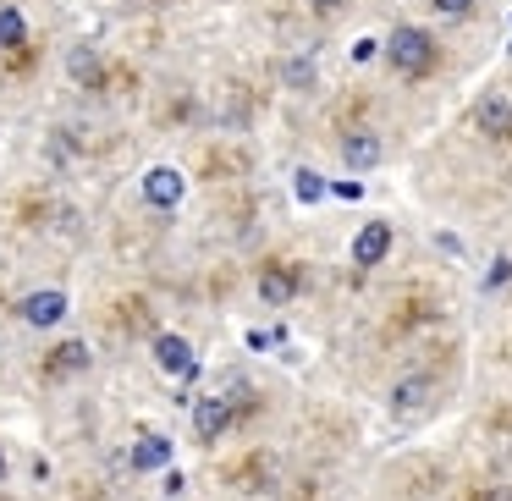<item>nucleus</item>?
Instances as JSON below:
<instances>
[{
  "label": "nucleus",
  "instance_id": "nucleus-18",
  "mask_svg": "<svg viewBox=\"0 0 512 501\" xmlns=\"http://www.w3.org/2000/svg\"><path fill=\"white\" fill-rule=\"evenodd\" d=\"M336 199H347V204H353V199H364V182H336Z\"/></svg>",
  "mask_w": 512,
  "mask_h": 501
},
{
  "label": "nucleus",
  "instance_id": "nucleus-22",
  "mask_svg": "<svg viewBox=\"0 0 512 501\" xmlns=\"http://www.w3.org/2000/svg\"><path fill=\"white\" fill-rule=\"evenodd\" d=\"M0 479H6V452H0Z\"/></svg>",
  "mask_w": 512,
  "mask_h": 501
},
{
  "label": "nucleus",
  "instance_id": "nucleus-20",
  "mask_svg": "<svg viewBox=\"0 0 512 501\" xmlns=\"http://www.w3.org/2000/svg\"><path fill=\"white\" fill-rule=\"evenodd\" d=\"M375 50H380L375 39H358V45H353V61H369V56H375Z\"/></svg>",
  "mask_w": 512,
  "mask_h": 501
},
{
  "label": "nucleus",
  "instance_id": "nucleus-11",
  "mask_svg": "<svg viewBox=\"0 0 512 501\" xmlns=\"http://www.w3.org/2000/svg\"><path fill=\"white\" fill-rule=\"evenodd\" d=\"M67 72H72V83H78V89H100V56H94L89 45H78L67 56Z\"/></svg>",
  "mask_w": 512,
  "mask_h": 501
},
{
  "label": "nucleus",
  "instance_id": "nucleus-6",
  "mask_svg": "<svg viewBox=\"0 0 512 501\" xmlns=\"http://www.w3.org/2000/svg\"><path fill=\"white\" fill-rule=\"evenodd\" d=\"M259 298H265L270 309H287V303L298 298V270L292 265H265V276H259Z\"/></svg>",
  "mask_w": 512,
  "mask_h": 501
},
{
  "label": "nucleus",
  "instance_id": "nucleus-12",
  "mask_svg": "<svg viewBox=\"0 0 512 501\" xmlns=\"http://www.w3.org/2000/svg\"><path fill=\"white\" fill-rule=\"evenodd\" d=\"M28 45V23L17 6H0V50H23Z\"/></svg>",
  "mask_w": 512,
  "mask_h": 501
},
{
  "label": "nucleus",
  "instance_id": "nucleus-14",
  "mask_svg": "<svg viewBox=\"0 0 512 501\" xmlns=\"http://www.w3.org/2000/svg\"><path fill=\"white\" fill-rule=\"evenodd\" d=\"M391 397H397V408H419V402L430 397V380H424V375H413V380H397V391H391Z\"/></svg>",
  "mask_w": 512,
  "mask_h": 501
},
{
  "label": "nucleus",
  "instance_id": "nucleus-7",
  "mask_svg": "<svg viewBox=\"0 0 512 501\" xmlns=\"http://www.w3.org/2000/svg\"><path fill=\"white\" fill-rule=\"evenodd\" d=\"M155 364L166 369V375H193L199 358H193V347L182 342V336H155Z\"/></svg>",
  "mask_w": 512,
  "mask_h": 501
},
{
  "label": "nucleus",
  "instance_id": "nucleus-1",
  "mask_svg": "<svg viewBox=\"0 0 512 501\" xmlns=\"http://www.w3.org/2000/svg\"><path fill=\"white\" fill-rule=\"evenodd\" d=\"M435 39L424 34V28H413V23H402L397 34L386 39V61H391V72H402V78H424V72L435 67Z\"/></svg>",
  "mask_w": 512,
  "mask_h": 501
},
{
  "label": "nucleus",
  "instance_id": "nucleus-5",
  "mask_svg": "<svg viewBox=\"0 0 512 501\" xmlns=\"http://www.w3.org/2000/svg\"><path fill=\"white\" fill-rule=\"evenodd\" d=\"M226 424H232V402L226 397H199L193 402V430H199V441H221Z\"/></svg>",
  "mask_w": 512,
  "mask_h": 501
},
{
  "label": "nucleus",
  "instance_id": "nucleus-4",
  "mask_svg": "<svg viewBox=\"0 0 512 501\" xmlns=\"http://www.w3.org/2000/svg\"><path fill=\"white\" fill-rule=\"evenodd\" d=\"M474 122H479V133L507 138V144H512V100H507V94H485V100L474 105Z\"/></svg>",
  "mask_w": 512,
  "mask_h": 501
},
{
  "label": "nucleus",
  "instance_id": "nucleus-2",
  "mask_svg": "<svg viewBox=\"0 0 512 501\" xmlns=\"http://www.w3.org/2000/svg\"><path fill=\"white\" fill-rule=\"evenodd\" d=\"M182 193H188V177H182L177 166H149L144 171V199L155 204V210H177Z\"/></svg>",
  "mask_w": 512,
  "mask_h": 501
},
{
  "label": "nucleus",
  "instance_id": "nucleus-17",
  "mask_svg": "<svg viewBox=\"0 0 512 501\" xmlns=\"http://www.w3.org/2000/svg\"><path fill=\"white\" fill-rule=\"evenodd\" d=\"M430 6L441 17H468V12H474V0H430Z\"/></svg>",
  "mask_w": 512,
  "mask_h": 501
},
{
  "label": "nucleus",
  "instance_id": "nucleus-21",
  "mask_svg": "<svg viewBox=\"0 0 512 501\" xmlns=\"http://www.w3.org/2000/svg\"><path fill=\"white\" fill-rule=\"evenodd\" d=\"M314 12H336V6H342V0H309Z\"/></svg>",
  "mask_w": 512,
  "mask_h": 501
},
{
  "label": "nucleus",
  "instance_id": "nucleus-16",
  "mask_svg": "<svg viewBox=\"0 0 512 501\" xmlns=\"http://www.w3.org/2000/svg\"><path fill=\"white\" fill-rule=\"evenodd\" d=\"M56 364H61V369H83V364H89V347H83V342L56 347Z\"/></svg>",
  "mask_w": 512,
  "mask_h": 501
},
{
  "label": "nucleus",
  "instance_id": "nucleus-8",
  "mask_svg": "<svg viewBox=\"0 0 512 501\" xmlns=\"http://www.w3.org/2000/svg\"><path fill=\"white\" fill-rule=\"evenodd\" d=\"M61 314H67V292H56V287H50V292H28V298H23V320L28 325H56Z\"/></svg>",
  "mask_w": 512,
  "mask_h": 501
},
{
  "label": "nucleus",
  "instance_id": "nucleus-9",
  "mask_svg": "<svg viewBox=\"0 0 512 501\" xmlns=\"http://www.w3.org/2000/svg\"><path fill=\"white\" fill-rule=\"evenodd\" d=\"M342 160H347V171H369V166H380V138L375 133H347L342 138Z\"/></svg>",
  "mask_w": 512,
  "mask_h": 501
},
{
  "label": "nucleus",
  "instance_id": "nucleus-15",
  "mask_svg": "<svg viewBox=\"0 0 512 501\" xmlns=\"http://www.w3.org/2000/svg\"><path fill=\"white\" fill-rule=\"evenodd\" d=\"M281 78H287V89H314V61L309 56H292L287 67H281Z\"/></svg>",
  "mask_w": 512,
  "mask_h": 501
},
{
  "label": "nucleus",
  "instance_id": "nucleus-13",
  "mask_svg": "<svg viewBox=\"0 0 512 501\" xmlns=\"http://www.w3.org/2000/svg\"><path fill=\"white\" fill-rule=\"evenodd\" d=\"M292 193H298V204H320L331 188H325L320 171H298V177H292Z\"/></svg>",
  "mask_w": 512,
  "mask_h": 501
},
{
  "label": "nucleus",
  "instance_id": "nucleus-19",
  "mask_svg": "<svg viewBox=\"0 0 512 501\" xmlns=\"http://www.w3.org/2000/svg\"><path fill=\"white\" fill-rule=\"evenodd\" d=\"M512 276V259H496V270H490V276H485V287H501V281H507Z\"/></svg>",
  "mask_w": 512,
  "mask_h": 501
},
{
  "label": "nucleus",
  "instance_id": "nucleus-3",
  "mask_svg": "<svg viewBox=\"0 0 512 501\" xmlns=\"http://www.w3.org/2000/svg\"><path fill=\"white\" fill-rule=\"evenodd\" d=\"M386 254H391V226L386 221H369L364 232L353 237V265L358 270H375Z\"/></svg>",
  "mask_w": 512,
  "mask_h": 501
},
{
  "label": "nucleus",
  "instance_id": "nucleus-10",
  "mask_svg": "<svg viewBox=\"0 0 512 501\" xmlns=\"http://www.w3.org/2000/svg\"><path fill=\"white\" fill-rule=\"evenodd\" d=\"M171 463V441L166 435H138V446H133V468L138 474H155V468H166Z\"/></svg>",
  "mask_w": 512,
  "mask_h": 501
}]
</instances>
